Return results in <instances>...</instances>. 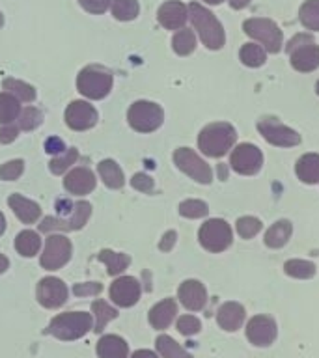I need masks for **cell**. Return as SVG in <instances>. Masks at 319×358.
I'll return each mask as SVG.
<instances>
[{"instance_id": "cell-31", "label": "cell", "mask_w": 319, "mask_h": 358, "mask_svg": "<svg viewBox=\"0 0 319 358\" xmlns=\"http://www.w3.org/2000/svg\"><path fill=\"white\" fill-rule=\"evenodd\" d=\"M21 114V105L19 101L8 92H0V125L13 123Z\"/></svg>"}, {"instance_id": "cell-19", "label": "cell", "mask_w": 319, "mask_h": 358, "mask_svg": "<svg viewBox=\"0 0 319 358\" xmlns=\"http://www.w3.org/2000/svg\"><path fill=\"white\" fill-rule=\"evenodd\" d=\"M95 185H97V179H95L94 172L86 166H75L64 178L66 190L75 196L88 194V192L95 189Z\"/></svg>"}, {"instance_id": "cell-20", "label": "cell", "mask_w": 319, "mask_h": 358, "mask_svg": "<svg viewBox=\"0 0 319 358\" xmlns=\"http://www.w3.org/2000/svg\"><path fill=\"white\" fill-rule=\"evenodd\" d=\"M157 19L166 30H179L185 27V22L189 19V8L179 0H170L159 8Z\"/></svg>"}, {"instance_id": "cell-24", "label": "cell", "mask_w": 319, "mask_h": 358, "mask_svg": "<svg viewBox=\"0 0 319 358\" xmlns=\"http://www.w3.org/2000/svg\"><path fill=\"white\" fill-rule=\"evenodd\" d=\"M99 358H129V345L116 334H106L97 341Z\"/></svg>"}, {"instance_id": "cell-14", "label": "cell", "mask_w": 319, "mask_h": 358, "mask_svg": "<svg viewBox=\"0 0 319 358\" xmlns=\"http://www.w3.org/2000/svg\"><path fill=\"white\" fill-rule=\"evenodd\" d=\"M276 321L269 315H254L246 323V338L252 345L269 347L276 340Z\"/></svg>"}, {"instance_id": "cell-30", "label": "cell", "mask_w": 319, "mask_h": 358, "mask_svg": "<svg viewBox=\"0 0 319 358\" xmlns=\"http://www.w3.org/2000/svg\"><path fill=\"white\" fill-rule=\"evenodd\" d=\"M2 88L15 97L19 103H34L36 99V90L30 86V84L22 83V80H17V78H4L2 83Z\"/></svg>"}, {"instance_id": "cell-47", "label": "cell", "mask_w": 319, "mask_h": 358, "mask_svg": "<svg viewBox=\"0 0 319 358\" xmlns=\"http://www.w3.org/2000/svg\"><path fill=\"white\" fill-rule=\"evenodd\" d=\"M101 284L99 282H90V284H75L73 293L78 296H88V295H99L101 293Z\"/></svg>"}, {"instance_id": "cell-27", "label": "cell", "mask_w": 319, "mask_h": 358, "mask_svg": "<svg viewBox=\"0 0 319 358\" xmlns=\"http://www.w3.org/2000/svg\"><path fill=\"white\" fill-rule=\"evenodd\" d=\"M97 172H99V178L103 179V183L108 187V189H122L125 185V178H123L122 168L118 166L116 162L112 159H105L97 164Z\"/></svg>"}, {"instance_id": "cell-18", "label": "cell", "mask_w": 319, "mask_h": 358, "mask_svg": "<svg viewBox=\"0 0 319 358\" xmlns=\"http://www.w3.org/2000/svg\"><path fill=\"white\" fill-rule=\"evenodd\" d=\"M179 302L190 312H200L207 304L206 285L198 280H185L178 289Z\"/></svg>"}, {"instance_id": "cell-23", "label": "cell", "mask_w": 319, "mask_h": 358, "mask_svg": "<svg viewBox=\"0 0 319 358\" xmlns=\"http://www.w3.org/2000/svg\"><path fill=\"white\" fill-rule=\"evenodd\" d=\"M176 313H178V304L173 299H164V301L157 302L155 306L150 310L151 327L157 330L168 329L172 324Z\"/></svg>"}, {"instance_id": "cell-34", "label": "cell", "mask_w": 319, "mask_h": 358, "mask_svg": "<svg viewBox=\"0 0 319 358\" xmlns=\"http://www.w3.org/2000/svg\"><path fill=\"white\" fill-rule=\"evenodd\" d=\"M92 310H94V315H95V327L94 330L99 334V332H103V329H105L106 324L111 323L112 319L118 317V312L116 308H112L108 302L105 301H95L94 304H92Z\"/></svg>"}, {"instance_id": "cell-22", "label": "cell", "mask_w": 319, "mask_h": 358, "mask_svg": "<svg viewBox=\"0 0 319 358\" xmlns=\"http://www.w3.org/2000/svg\"><path fill=\"white\" fill-rule=\"evenodd\" d=\"M8 206H10L11 211L15 213V217L22 224L38 222L39 217H41V207L36 201L28 200V198H24L21 194H11L8 198Z\"/></svg>"}, {"instance_id": "cell-21", "label": "cell", "mask_w": 319, "mask_h": 358, "mask_svg": "<svg viewBox=\"0 0 319 358\" xmlns=\"http://www.w3.org/2000/svg\"><path fill=\"white\" fill-rule=\"evenodd\" d=\"M218 327L226 332H235L245 323V308L239 302H224L217 312Z\"/></svg>"}, {"instance_id": "cell-48", "label": "cell", "mask_w": 319, "mask_h": 358, "mask_svg": "<svg viewBox=\"0 0 319 358\" xmlns=\"http://www.w3.org/2000/svg\"><path fill=\"white\" fill-rule=\"evenodd\" d=\"M19 136V127L15 123H6L0 125V144H10Z\"/></svg>"}, {"instance_id": "cell-37", "label": "cell", "mask_w": 319, "mask_h": 358, "mask_svg": "<svg viewBox=\"0 0 319 358\" xmlns=\"http://www.w3.org/2000/svg\"><path fill=\"white\" fill-rule=\"evenodd\" d=\"M302 27L319 32V0H306L299 11Z\"/></svg>"}, {"instance_id": "cell-56", "label": "cell", "mask_w": 319, "mask_h": 358, "mask_svg": "<svg viewBox=\"0 0 319 358\" xmlns=\"http://www.w3.org/2000/svg\"><path fill=\"white\" fill-rule=\"evenodd\" d=\"M2 24H4V15L0 13V27H2Z\"/></svg>"}, {"instance_id": "cell-25", "label": "cell", "mask_w": 319, "mask_h": 358, "mask_svg": "<svg viewBox=\"0 0 319 358\" xmlns=\"http://www.w3.org/2000/svg\"><path fill=\"white\" fill-rule=\"evenodd\" d=\"M297 178L301 179L302 183L316 185L319 183V155L318 153H306L297 161L295 166Z\"/></svg>"}, {"instance_id": "cell-12", "label": "cell", "mask_w": 319, "mask_h": 358, "mask_svg": "<svg viewBox=\"0 0 319 358\" xmlns=\"http://www.w3.org/2000/svg\"><path fill=\"white\" fill-rule=\"evenodd\" d=\"M71 241L66 235L52 234L45 241L43 254H41V267L47 271H58L71 259Z\"/></svg>"}, {"instance_id": "cell-5", "label": "cell", "mask_w": 319, "mask_h": 358, "mask_svg": "<svg viewBox=\"0 0 319 358\" xmlns=\"http://www.w3.org/2000/svg\"><path fill=\"white\" fill-rule=\"evenodd\" d=\"M112 73L101 66H88L78 73L77 90L88 99L99 101L111 94L112 90Z\"/></svg>"}, {"instance_id": "cell-55", "label": "cell", "mask_w": 319, "mask_h": 358, "mask_svg": "<svg viewBox=\"0 0 319 358\" xmlns=\"http://www.w3.org/2000/svg\"><path fill=\"white\" fill-rule=\"evenodd\" d=\"M204 2H207V4H213V6H218V4H222L224 0H204Z\"/></svg>"}, {"instance_id": "cell-36", "label": "cell", "mask_w": 319, "mask_h": 358, "mask_svg": "<svg viewBox=\"0 0 319 358\" xmlns=\"http://www.w3.org/2000/svg\"><path fill=\"white\" fill-rule=\"evenodd\" d=\"M112 15L118 21H133L140 11L136 0H112Z\"/></svg>"}, {"instance_id": "cell-43", "label": "cell", "mask_w": 319, "mask_h": 358, "mask_svg": "<svg viewBox=\"0 0 319 358\" xmlns=\"http://www.w3.org/2000/svg\"><path fill=\"white\" fill-rule=\"evenodd\" d=\"M24 172V161L15 159V161H8L6 164H0V179L4 181H15Z\"/></svg>"}, {"instance_id": "cell-29", "label": "cell", "mask_w": 319, "mask_h": 358, "mask_svg": "<svg viewBox=\"0 0 319 358\" xmlns=\"http://www.w3.org/2000/svg\"><path fill=\"white\" fill-rule=\"evenodd\" d=\"M41 248V239L32 229H24L15 237V250L22 257H34Z\"/></svg>"}, {"instance_id": "cell-51", "label": "cell", "mask_w": 319, "mask_h": 358, "mask_svg": "<svg viewBox=\"0 0 319 358\" xmlns=\"http://www.w3.org/2000/svg\"><path fill=\"white\" fill-rule=\"evenodd\" d=\"M131 358H159L153 351H148V349H140V351H134V355Z\"/></svg>"}, {"instance_id": "cell-38", "label": "cell", "mask_w": 319, "mask_h": 358, "mask_svg": "<svg viewBox=\"0 0 319 358\" xmlns=\"http://www.w3.org/2000/svg\"><path fill=\"white\" fill-rule=\"evenodd\" d=\"M284 271L291 278L306 280L316 274V265L312 262H306V259H290V262H285Z\"/></svg>"}, {"instance_id": "cell-9", "label": "cell", "mask_w": 319, "mask_h": 358, "mask_svg": "<svg viewBox=\"0 0 319 358\" xmlns=\"http://www.w3.org/2000/svg\"><path fill=\"white\" fill-rule=\"evenodd\" d=\"M243 30L250 38L260 41L267 52H278L282 49L284 36H282V30L278 28V24L271 21V19H262V17L248 19V21L243 22Z\"/></svg>"}, {"instance_id": "cell-2", "label": "cell", "mask_w": 319, "mask_h": 358, "mask_svg": "<svg viewBox=\"0 0 319 358\" xmlns=\"http://www.w3.org/2000/svg\"><path fill=\"white\" fill-rule=\"evenodd\" d=\"M235 140H237V133L229 123H209L198 134V148L204 155L220 159L234 148Z\"/></svg>"}, {"instance_id": "cell-57", "label": "cell", "mask_w": 319, "mask_h": 358, "mask_svg": "<svg viewBox=\"0 0 319 358\" xmlns=\"http://www.w3.org/2000/svg\"><path fill=\"white\" fill-rule=\"evenodd\" d=\"M316 94L319 95V80H318V84H316Z\"/></svg>"}, {"instance_id": "cell-40", "label": "cell", "mask_w": 319, "mask_h": 358, "mask_svg": "<svg viewBox=\"0 0 319 358\" xmlns=\"http://www.w3.org/2000/svg\"><path fill=\"white\" fill-rule=\"evenodd\" d=\"M41 120H43V116L36 106H27V108H22L19 117H17V127H19V131H34L41 125Z\"/></svg>"}, {"instance_id": "cell-45", "label": "cell", "mask_w": 319, "mask_h": 358, "mask_svg": "<svg viewBox=\"0 0 319 358\" xmlns=\"http://www.w3.org/2000/svg\"><path fill=\"white\" fill-rule=\"evenodd\" d=\"M78 4L83 6L84 10L90 13H105L112 6V0H78Z\"/></svg>"}, {"instance_id": "cell-17", "label": "cell", "mask_w": 319, "mask_h": 358, "mask_svg": "<svg viewBox=\"0 0 319 358\" xmlns=\"http://www.w3.org/2000/svg\"><path fill=\"white\" fill-rule=\"evenodd\" d=\"M64 117L73 131H88L97 123V110L86 101H73L67 105Z\"/></svg>"}, {"instance_id": "cell-50", "label": "cell", "mask_w": 319, "mask_h": 358, "mask_svg": "<svg viewBox=\"0 0 319 358\" xmlns=\"http://www.w3.org/2000/svg\"><path fill=\"white\" fill-rule=\"evenodd\" d=\"M176 237H178V234L176 231H166L164 234V237H162V241L159 243V248H161L162 252H168V250H172V246L176 245Z\"/></svg>"}, {"instance_id": "cell-11", "label": "cell", "mask_w": 319, "mask_h": 358, "mask_svg": "<svg viewBox=\"0 0 319 358\" xmlns=\"http://www.w3.org/2000/svg\"><path fill=\"white\" fill-rule=\"evenodd\" d=\"M257 131L267 140L269 144L278 145V148H293L301 144V136L293 129L280 122L278 117L263 116L257 122Z\"/></svg>"}, {"instance_id": "cell-42", "label": "cell", "mask_w": 319, "mask_h": 358, "mask_svg": "<svg viewBox=\"0 0 319 358\" xmlns=\"http://www.w3.org/2000/svg\"><path fill=\"white\" fill-rule=\"evenodd\" d=\"M235 228H237V234L243 237V239H252L260 234L262 229V222L257 220L256 217H241L237 222H235Z\"/></svg>"}, {"instance_id": "cell-8", "label": "cell", "mask_w": 319, "mask_h": 358, "mask_svg": "<svg viewBox=\"0 0 319 358\" xmlns=\"http://www.w3.org/2000/svg\"><path fill=\"white\" fill-rule=\"evenodd\" d=\"M198 241L206 250L218 254L229 248L232 241H234V231L226 220L222 218H209L207 222L201 224L200 231H198Z\"/></svg>"}, {"instance_id": "cell-16", "label": "cell", "mask_w": 319, "mask_h": 358, "mask_svg": "<svg viewBox=\"0 0 319 358\" xmlns=\"http://www.w3.org/2000/svg\"><path fill=\"white\" fill-rule=\"evenodd\" d=\"M140 293H142V287H140V282L134 276H120L111 285L112 302L120 308L134 306L139 302Z\"/></svg>"}, {"instance_id": "cell-7", "label": "cell", "mask_w": 319, "mask_h": 358, "mask_svg": "<svg viewBox=\"0 0 319 358\" xmlns=\"http://www.w3.org/2000/svg\"><path fill=\"white\" fill-rule=\"evenodd\" d=\"M129 125L139 133H153L164 122V112L161 105L151 101H136L127 110Z\"/></svg>"}, {"instance_id": "cell-13", "label": "cell", "mask_w": 319, "mask_h": 358, "mask_svg": "<svg viewBox=\"0 0 319 358\" xmlns=\"http://www.w3.org/2000/svg\"><path fill=\"white\" fill-rule=\"evenodd\" d=\"M229 166L241 176H254L263 166L262 150L254 144H239L232 151Z\"/></svg>"}, {"instance_id": "cell-33", "label": "cell", "mask_w": 319, "mask_h": 358, "mask_svg": "<svg viewBox=\"0 0 319 358\" xmlns=\"http://www.w3.org/2000/svg\"><path fill=\"white\" fill-rule=\"evenodd\" d=\"M267 50L263 49L262 45L257 43H246L241 47L239 50V58L241 62L248 67H260L265 64L267 60V55H265Z\"/></svg>"}, {"instance_id": "cell-3", "label": "cell", "mask_w": 319, "mask_h": 358, "mask_svg": "<svg viewBox=\"0 0 319 358\" xmlns=\"http://www.w3.org/2000/svg\"><path fill=\"white\" fill-rule=\"evenodd\" d=\"M189 19L196 32H198V36H200L201 43L206 45L207 49H222L224 41H226L224 28L211 11L198 4V2H192V4H189Z\"/></svg>"}, {"instance_id": "cell-15", "label": "cell", "mask_w": 319, "mask_h": 358, "mask_svg": "<svg viewBox=\"0 0 319 358\" xmlns=\"http://www.w3.org/2000/svg\"><path fill=\"white\" fill-rule=\"evenodd\" d=\"M36 296H38V302L43 308H50V310L60 308L67 301V287L60 278L47 276V278L39 280Z\"/></svg>"}, {"instance_id": "cell-44", "label": "cell", "mask_w": 319, "mask_h": 358, "mask_svg": "<svg viewBox=\"0 0 319 358\" xmlns=\"http://www.w3.org/2000/svg\"><path fill=\"white\" fill-rule=\"evenodd\" d=\"M201 329V323L200 319L194 317V315H181L178 319V330L179 334L183 336H194L198 334Z\"/></svg>"}, {"instance_id": "cell-46", "label": "cell", "mask_w": 319, "mask_h": 358, "mask_svg": "<svg viewBox=\"0 0 319 358\" xmlns=\"http://www.w3.org/2000/svg\"><path fill=\"white\" fill-rule=\"evenodd\" d=\"M131 185H133L134 189L140 190V192H151L153 190V179L148 176V173H134L133 179H131Z\"/></svg>"}, {"instance_id": "cell-1", "label": "cell", "mask_w": 319, "mask_h": 358, "mask_svg": "<svg viewBox=\"0 0 319 358\" xmlns=\"http://www.w3.org/2000/svg\"><path fill=\"white\" fill-rule=\"evenodd\" d=\"M56 211L62 213V217H47L41 220L39 229L41 231H52V229H64V231H73V229L84 228L92 215V206L88 201H56Z\"/></svg>"}, {"instance_id": "cell-6", "label": "cell", "mask_w": 319, "mask_h": 358, "mask_svg": "<svg viewBox=\"0 0 319 358\" xmlns=\"http://www.w3.org/2000/svg\"><path fill=\"white\" fill-rule=\"evenodd\" d=\"M288 55L297 71L310 73L319 67V45L310 34H297L288 43Z\"/></svg>"}, {"instance_id": "cell-52", "label": "cell", "mask_w": 319, "mask_h": 358, "mask_svg": "<svg viewBox=\"0 0 319 358\" xmlns=\"http://www.w3.org/2000/svg\"><path fill=\"white\" fill-rule=\"evenodd\" d=\"M250 2L252 0H229V6H232L234 10H243V8H246Z\"/></svg>"}, {"instance_id": "cell-10", "label": "cell", "mask_w": 319, "mask_h": 358, "mask_svg": "<svg viewBox=\"0 0 319 358\" xmlns=\"http://www.w3.org/2000/svg\"><path fill=\"white\" fill-rule=\"evenodd\" d=\"M173 162L176 166L194 179L196 183L209 185L213 181V170L201 157H198L190 148H179L173 151Z\"/></svg>"}, {"instance_id": "cell-53", "label": "cell", "mask_w": 319, "mask_h": 358, "mask_svg": "<svg viewBox=\"0 0 319 358\" xmlns=\"http://www.w3.org/2000/svg\"><path fill=\"white\" fill-rule=\"evenodd\" d=\"M8 267H10V259H8L4 254H0V274L6 273V271H8Z\"/></svg>"}, {"instance_id": "cell-39", "label": "cell", "mask_w": 319, "mask_h": 358, "mask_svg": "<svg viewBox=\"0 0 319 358\" xmlns=\"http://www.w3.org/2000/svg\"><path fill=\"white\" fill-rule=\"evenodd\" d=\"M77 159H78V151L75 150V148H67L64 153H60V155H56L50 159L49 162L50 172L56 173V176H60V173L67 172V170L77 162Z\"/></svg>"}, {"instance_id": "cell-35", "label": "cell", "mask_w": 319, "mask_h": 358, "mask_svg": "<svg viewBox=\"0 0 319 358\" xmlns=\"http://www.w3.org/2000/svg\"><path fill=\"white\" fill-rule=\"evenodd\" d=\"M172 47L173 50H176V55L189 56L190 52L196 49L194 32L189 30V28H181V30H178L172 39Z\"/></svg>"}, {"instance_id": "cell-4", "label": "cell", "mask_w": 319, "mask_h": 358, "mask_svg": "<svg viewBox=\"0 0 319 358\" xmlns=\"http://www.w3.org/2000/svg\"><path fill=\"white\" fill-rule=\"evenodd\" d=\"M94 329V317L86 312H66L50 321L47 332L62 341H73L88 334Z\"/></svg>"}, {"instance_id": "cell-26", "label": "cell", "mask_w": 319, "mask_h": 358, "mask_svg": "<svg viewBox=\"0 0 319 358\" xmlns=\"http://www.w3.org/2000/svg\"><path fill=\"white\" fill-rule=\"evenodd\" d=\"M291 234H293V226H291L290 220H278L265 231L263 241L269 248H282L290 241Z\"/></svg>"}, {"instance_id": "cell-54", "label": "cell", "mask_w": 319, "mask_h": 358, "mask_svg": "<svg viewBox=\"0 0 319 358\" xmlns=\"http://www.w3.org/2000/svg\"><path fill=\"white\" fill-rule=\"evenodd\" d=\"M6 231V217L0 213V235Z\"/></svg>"}, {"instance_id": "cell-28", "label": "cell", "mask_w": 319, "mask_h": 358, "mask_svg": "<svg viewBox=\"0 0 319 358\" xmlns=\"http://www.w3.org/2000/svg\"><path fill=\"white\" fill-rule=\"evenodd\" d=\"M97 259L101 263H105L106 271H108L111 276H120L131 263V257L127 254H118V252L112 250H101L97 254Z\"/></svg>"}, {"instance_id": "cell-41", "label": "cell", "mask_w": 319, "mask_h": 358, "mask_svg": "<svg viewBox=\"0 0 319 358\" xmlns=\"http://www.w3.org/2000/svg\"><path fill=\"white\" fill-rule=\"evenodd\" d=\"M209 213L206 201L201 200H185L179 203V215L185 218H201Z\"/></svg>"}, {"instance_id": "cell-32", "label": "cell", "mask_w": 319, "mask_h": 358, "mask_svg": "<svg viewBox=\"0 0 319 358\" xmlns=\"http://www.w3.org/2000/svg\"><path fill=\"white\" fill-rule=\"evenodd\" d=\"M155 345L157 351H159V355H161L162 358H192L189 352L185 351L183 347L179 345L178 341L166 334L159 336L155 341Z\"/></svg>"}, {"instance_id": "cell-49", "label": "cell", "mask_w": 319, "mask_h": 358, "mask_svg": "<svg viewBox=\"0 0 319 358\" xmlns=\"http://www.w3.org/2000/svg\"><path fill=\"white\" fill-rule=\"evenodd\" d=\"M66 150H67L66 144H64V142H62L58 136H50V138L45 142V151H49V153H52L55 157L60 155V153H64Z\"/></svg>"}]
</instances>
